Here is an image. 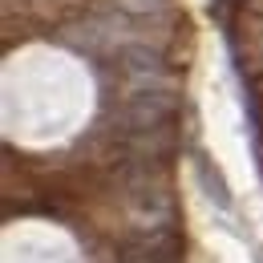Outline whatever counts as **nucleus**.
<instances>
[{"label":"nucleus","instance_id":"obj_5","mask_svg":"<svg viewBox=\"0 0 263 263\" xmlns=\"http://www.w3.org/2000/svg\"><path fill=\"white\" fill-rule=\"evenodd\" d=\"M198 178H202V191H206V195L227 211V206H231V195H227V186H223V178H219V170H211V162H198Z\"/></svg>","mask_w":263,"mask_h":263},{"label":"nucleus","instance_id":"obj_3","mask_svg":"<svg viewBox=\"0 0 263 263\" xmlns=\"http://www.w3.org/2000/svg\"><path fill=\"white\" fill-rule=\"evenodd\" d=\"M118 65H122V73L130 81H138V89H154V85H162V77H166L162 53L150 49V45H126L118 53Z\"/></svg>","mask_w":263,"mask_h":263},{"label":"nucleus","instance_id":"obj_4","mask_svg":"<svg viewBox=\"0 0 263 263\" xmlns=\"http://www.w3.org/2000/svg\"><path fill=\"white\" fill-rule=\"evenodd\" d=\"M126 150H130L134 162L158 166V162H166L170 150H174V130H170V126H158V130H130Z\"/></svg>","mask_w":263,"mask_h":263},{"label":"nucleus","instance_id":"obj_1","mask_svg":"<svg viewBox=\"0 0 263 263\" xmlns=\"http://www.w3.org/2000/svg\"><path fill=\"white\" fill-rule=\"evenodd\" d=\"M118 263H182L186 259V239L178 231H138L126 243L114 247Z\"/></svg>","mask_w":263,"mask_h":263},{"label":"nucleus","instance_id":"obj_2","mask_svg":"<svg viewBox=\"0 0 263 263\" xmlns=\"http://www.w3.org/2000/svg\"><path fill=\"white\" fill-rule=\"evenodd\" d=\"M174 109H178V98L170 89H162V85L134 89L130 98H126V105H122V122L130 130H158V126H170Z\"/></svg>","mask_w":263,"mask_h":263},{"label":"nucleus","instance_id":"obj_6","mask_svg":"<svg viewBox=\"0 0 263 263\" xmlns=\"http://www.w3.org/2000/svg\"><path fill=\"white\" fill-rule=\"evenodd\" d=\"M259 89H263V77H259Z\"/></svg>","mask_w":263,"mask_h":263}]
</instances>
